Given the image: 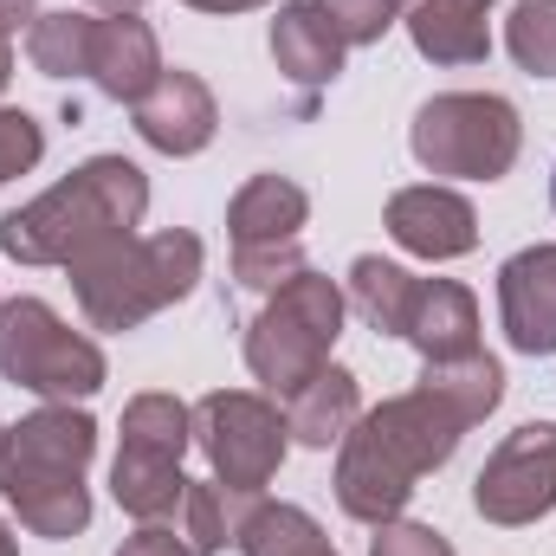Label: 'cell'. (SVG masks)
<instances>
[{
    "label": "cell",
    "instance_id": "cell-1",
    "mask_svg": "<svg viewBox=\"0 0 556 556\" xmlns=\"http://www.w3.org/2000/svg\"><path fill=\"white\" fill-rule=\"evenodd\" d=\"M498 395H505V376L485 350L453 356V363H427L415 395L382 402L376 415H363L356 433H343V472H337L343 511L363 525H389L408 505L420 472L440 466L472 420L492 415Z\"/></svg>",
    "mask_w": 556,
    "mask_h": 556
},
{
    "label": "cell",
    "instance_id": "cell-2",
    "mask_svg": "<svg viewBox=\"0 0 556 556\" xmlns=\"http://www.w3.org/2000/svg\"><path fill=\"white\" fill-rule=\"evenodd\" d=\"M149 207V188H142V168L124 155H98L85 162L72 181H59L52 194H39L33 207L7 214L0 220V253L26 260V266H72L85 260L91 247H111L124 240Z\"/></svg>",
    "mask_w": 556,
    "mask_h": 556
},
{
    "label": "cell",
    "instance_id": "cell-3",
    "mask_svg": "<svg viewBox=\"0 0 556 556\" xmlns=\"http://www.w3.org/2000/svg\"><path fill=\"white\" fill-rule=\"evenodd\" d=\"M98 446V427L72 408H39L0 433V492L20 505V518L39 538H72L91 518L85 498V459Z\"/></svg>",
    "mask_w": 556,
    "mask_h": 556
},
{
    "label": "cell",
    "instance_id": "cell-4",
    "mask_svg": "<svg viewBox=\"0 0 556 556\" xmlns=\"http://www.w3.org/2000/svg\"><path fill=\"white\" fill-rule=\"evenodd\" d=\"M201 273V240L188 233H155V240H111L91 247L85 260H72L78 278V304L98 330H130L149 311H162L168 298H181Z\"/></svg>",
    "mask_w": 556,
    "mask_h": 556
},
{
    "label": "cell",
    "instance_id": "cell-5",
    "mask_svg": "<svg viewBox=\"0 0 556 556\" xmlns=\"http://www.w3.org/2000/svg\"><path fill=\"white\" fill-rule=\"evenodd\" d=\"M337 324H343V298H337L330 278L298 273L291 285H278L273 311H266V317L253 324V337H247L253 376H260L266 389H278V395L304 389V382L330 363Z\"/></svg>",
    "mask_w": 556,
    "mask_h": 556
},
{
    "label": "cell",
    "instance_id": "cell-6",
    "mask_svg": "<svg viewBox=\"0 0 556 556\" xmlns=\"http://www.w3.org/2000/svg\"><path fill=\"white\" fill-rule=\"evenodd\" d=\"M0 376L46 402H72L104 382V356L98 343L72 337L39 298H7L0 304Z\"/></svg>",
    "mask_w": 556,
    "mask_h": 556
},
{
    "label": "cell",
    "instance_id": "cell-7",
    "mask_svg": "<svg viewBox=\"0 0 556 556\" xmlns=\"http://www.w3.org/2000/svg\"><path fill=\"white\" fill-rule=\"evenodd\" d=\"M181 446H188V408L168 402V395H137L130 415H124V453H117V505L142 518V525H162L181 511Z\"/></svg>",
    "mask_w": 556,
    "mask_h": 556
},
{
    "label": "cell",
    "instance_id": "cell-8",
    "mask_svg": "<svg viewBox=\"0 0 556 556\" xmlns=\"http://www.w3.org/2000/svg\"><path fill=\"white\" fill-rule=\"evenodd\" d=\"M415 155L433 175L498 181L518 155V111L505 98H433L415 117Z\"/></svg>",
    "mask_w": 556,
    "mask_h": 556
},
{
    "label": "cell",
    "instance_id": "cell-9",
    "mask_svg": "<svg viewBox=\"0 0 556 556\" xmlns=\"http://www.w3.org/2000/svg\"><path fill=\"white\" fill-rule=\"evenodd\" d=\"M188 420H194V433H201L220 485H233L247 498L266 492V479H273L278 459H285V433H291L278 420V408H266L260 395H207Z\"/></svg>",
    "mask_w": 556,
    "mask_h": 556
},
{
    "label": "cell",
    "instance_id": "cell-10",
    "mask_svg": "<svg viewBox=\"0 0 556 556\" xmlns=\"http://www.w3.org/2000/svg\"><path fill=\"white\" fill-rule=\"evenodd\" d=\"M479 511L492 525H531L556 505V420L518 427L479 472Z\"/></svg>",
    "mask_w": 556,
    "mask_h": 556
},
{
    "label": "cell",
    "instance_id": "cell-11",
    "mask_svg": "<svg viewBox=\"0 0 556 556\" xmlns=\"http://www.w3.org/2000/svg\"><path fill=\"white\" fill-rule=\"evenodd\" d=\"M505 337L525 356H556V247H531L498 273Z\"/></svg>",
    "mask_w": 556,
    "mask_h": 556
},
{
    "label": "cell",
    "instance_id": "cell-12",
    "mask_svg": "<svg viewBox=\"0 0 556 556\" xmlns=\"http://www.w3.org/2000/svg\"><path fill=\"white\" fill-rule=\"evenodd\" d=\"M389 233L420 253V260H459V253H472V240H479V227H472V207L453 194V188H402L395 201H389Z\"/></svg>",
    "mask_w": 556,
    "mask_h": 556
},
{
    "label": "cell",
    "instance_id": "cell-13",
    "mask_svg": "<svg viewBox=\"0 0 556 556\" xmlns=\"http://www.w3.org/2000/svg\"><path fill=\"white\" fill-rule=\"evenodd\" d=\"M137 130L149 149L162 155H194L214 137V98L194 72H162L149 85V98H137Z\"/></svg>",
    "mask_w": 556,
    "mask_h": 556
},
{
    "label": "cell",
    "instance_id": "cell-14",
    "mask_svg": "<svg viewBox=\"0 0 556 556\" xmlns=\"http://www.w3.org/2000/svg\"><path fill=\"white\" fill-rule=\"evenodd\" d=\"M479 311H472V291H459L453 278H415V304H408V324L402 337L427 350V363H453V356H472L479 350Z\"/></svg>",
    "mask_w": 556,
    "mask_h": 556
},
{
    "label": "cell",
    "instance_id": "cell-15",
    "mask_svg": "<svg viewBox=\"0 0 556 556\" xmlns=\"http://www.w3.org/2000/svg\"><path fill=\"white\" fill-rule=\"evenodd\" d=\"M402 20L433 65H479L492 52V33H485L492 7L485 0H402Z\"/></svg>",
    "mask_w": 556,
    "mask_h": 556
},
{
    "label": "cell",
    "instance_id": "cell-16",
    "mask_svg": "<svg viewBox=\"0 0 556 556\" xmlns=\"http://www.w3.org/2000/svg\"><path fill=\"white\" fill-rule=\"evenodd\" d=\"M91 78H98L111 98H124V104L149 98V85L162 78V59H155V33H149L142 20H130V13H117V20H98Z\"/></svg>",
    "mask_w": 556,
    "mask_h": 556
},
{
    "label": "cell",
    "instance_id": "cell-17",
    "mask_svg": "<svg viewBox=\"0 0 556 556\" xmlns=\"http://www.w3.org/2000/svg\"><path fill=\"white\" fill-rule=\"evenodd\" d=\"M273 52H278V65H285L298 85H330V78L343 72V39H337V26L324 20L317 0H291V7H278Z\"/></svg>",
    "mask_w": 556,
    "mask_h": 556
},
{
    "label": "cell",
    "instance_id": "cell-18",
    "mask_svg": "<svg viewBox=\"0 0 556 556\" xmlns=\"http://www.w3.org/2000/svg\"><path fill=\"white\" fill-rule=\"evenodd\" d=\"M285 402H291L285 427H291L304 446H330V440H343L350 420H356V382H350V369L324 363V369H317L304 389H291Z\"/></svg>",
    "mask_w": 556,
    "mask_h": 556
},
{
    "label": "cell",
    "instance_id": "cell-19",
    "mask_svg": "<svg viewBox=\"0 0 556 556\" xmlns=\"http://www.w3.org/2000/svg\"><path fill=\"white\" fill-rule=\"evenodd\" d=\"M227 220H233V247H278L304 227V188H291L278 175H253Z\"/></svg>",
    "mask_w": 556,
    "mask_h": 556
},
{
    "label": "cell",
    "instance_id": "cell-20",
    "mask_svg": "<svg viewBox=\"0 0 556 556\" xmlns=\"http://www.w3.org/2000/svg\"><path fill=\"white\" fill-rule=\"evenodd\" d=\"M91 46H98V20L91 13H39L33 20V39H26V52H33V65L46 78L91 72Z\"/></svg>",
    "mask_w": 556,
    "mask_h": 556
},
{
    "label": "cell",
    "instance_id": "cell-21",
    "mask_svg": "<svg viewBox=\"0 0 556 556\" xmlns=\"http://www.w3.org/2000/svg\"><path fill=\"white\" fill-rule=\"evenodd\" d=\"M240 551L247 556H337L324 544V531H317L298 505H260V511H247Z\"/></svg>",
    "mask_w": 556,
    "mask_h": 556
},
{
    "label": "cell",
    "instance_id": "cell-22",
    "mask_svg": "<svg viewBox=\"0 0 556 556\" xmlns=\"http://www.w3.org/2000/svg\"><path fill=\"white\" fill-rule=\"evenodd\" d=\"M350 291H356V311L376 324V330H395L408 324V304H415V278L389 260H356L350 266Z\"/></svg>",
    "mask_w": 556,
    "mask_h": 556
},
{
    "label": "cell",
    "instance_id": "cell-23",
    "mask_svg": "<svg viewBox=\"0 0 556 556\" xmlns=\"http://www.w3.org/2000/svg\"><path fill=\"white\" fill-rule=\"evenodd\" d=\"M511 59L538 78H556V0H518L511 13Z\"/></svg>",
    "mask_w": 556,
    "mask_h": 556
},
{
    "label": "cell",
    "instance_id": "cell-24",
    "mask_svg": "<svg viewBox=\"0 0 556 556\" xmlns=\"http://www.w3.org/2000/svg\"><path fill=\"white\" fill-rule=\"evenodd\" d=\"M317 7H324V20L337 26L343 46H369V39H382L395 26V7L402 0H317Z\"/></svg>",
    "mask_w": 556,
    "mask_h": 556
},
{
    "label": "cell",
    "instance_id": "cell-25",
    "mask_svg": "<svg viewBox=\"0 0 556 556\" xmlns=\"http://www.w3.org/2000/svg\"><path fill=\"white\" fill-rule=\"evenodd\" d=\"M233 266H240L247 285L278 291V285H291V278L304 273V253H298L291 240H278V247H240V253H233Z\"/></svg>",
    "mask_w": 556,
    "mask_h": 556
},
{
    "label": "cell",
    "instance_id": "cell-26",
    "mask_svg": "<svg viewBox=\"0 0 556 556\" xmlns=\"http://www.w3.org/2000/svg\"><path fill=\"white\" fill-rule=\"evenodd\" d=\"M39 124L26 117V111H0V181H13V175H26L33 162H39Z\"/></svg>",
    "mask_w": 556,
    "mask_h": 556
},
{
    "label": "cell",
    "instance_id": "cell-27",
    "mask_svg": "<svg viewBox=\"0 0 556 556\" xmlns=\"http://www.w3.org/2000/svg\"><path fill=\"white\" fill-rule=\"evenodd\" d=\"M369 556H453V551H446V538L427 531V525H389Z\"/></svg>",
    "mask_w": 556,
    "mask_h": 556
},
{
    "label": "cell",
    "instance_id": "cell-28",
    "mask_svg": "<svg viewBox=\"0 0 556 556\" xmlns=\"http://www.w3.org/2000/svg\"><path fill=\"white\" fill-rule=\"evenodd\" d=\"M117 556H194V544H175V531H162V525H142V531H137V538H130Z\"/></svg>",
    "mask_w": 556,
    "mask_h": 556
},
{
    "label": "cell",
    "instance_id": "cell-29",
    "mask_svg": "<svg viewBox=\"0 0 556 556\" xmlns=\"http://www.w3.org/2000/svg\"><path fill=\"white\" fill-rule=\"evenodd\" d=\"M33 20H39V13H33V0H0V33H7V39H13L20 26H33Z\"/></svg>",
    "mask_w": 556,
    "mask_h": 556
},
{
    "label": "cell",
    "instance_id": "cell-30",
    "mask_svg": "<svg viewBox=\"0 0 556 556\" xmlns=\"http://www.w3.org/2000/svg\"><path fill=\"white\" fill-rule=\"evenodd\" d=\"M188 7H207V13H240V7H260V0H188Z\"/></svg>",
    "mask_w": 556,
    "mask_h": 556
},
{
    "label": "cell",
    "instance_id": "cell-31",
    "mask_svg": "<svg viewBox=\"0 0 556 556\" xmlns=\"http://www.w3.org/2000/svg\"><path fill=\"white\" fill-rule=\"evenodd\" d=\"M7 65H13V39L0 33V85H7Z\"/></svg>",
    "mask_w": 556,
    "mask_h": 556
},
{
    "label": "cell",
    "instance_id": "cell-32",
    "mask_svg": "<svg viewBox=\"0 0 556 556\" xmlns=\"http://www.w3.org/2000/svg\"><path fill=\"white\" fill-rule=\"evenodd\" d=\"M91 7H104V13H124V7H142V0H91Z\"/></svg>",
    "mask_w": 556,
    "mask_h": 556
},
{
    "label": "cell",
    "instance_id": "cell-33",
    "mask_svg": "<svg viewBox=\"0 0 556 556\" xmlns=\"http://www.w3.org/2000/svg\"><path fill=\"white\" fill-rule=\"evenodd\" d=\"M0 556H13V538H7V525H0Z\"/></svg>",
    "mask_w": 556,
    "mask_h": 556
},
{
    "label": "cell",
    "instance_id": "cell-34",
    "mask_svg": "<svg viewBox=\"0 0 556 556\" xmlns=\"http://www.w3.org/2000/svg\"><path fill=\"white\" fill-rule=\"evenodd\" d=\"M551 201H556V175H551Z\"/></svg>",
    "mask_w": 556,
    "mask_h": 556
}]
</instances>
